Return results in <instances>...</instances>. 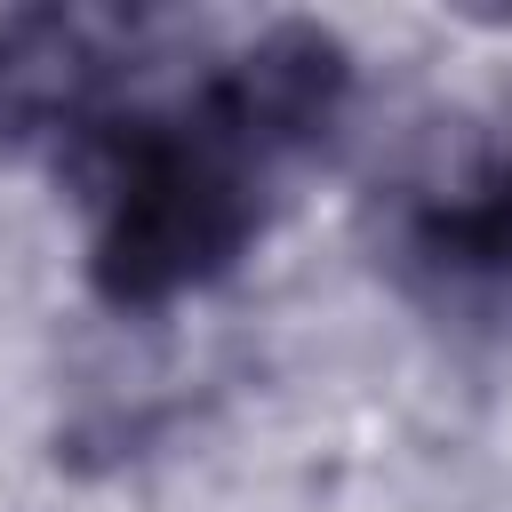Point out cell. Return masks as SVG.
I'll return each mask as SVG.
<instances>
[{"instance_id": "cell-2", "label": "cell", "mask_w": 512, "mask_h": 512, "mask_svg": "<svg viewBox=\"0 0 512 512\" xmlns=\"http://www.w3.org/2000/svg\"><path fill=\"white\" fill-rule=\"evenodd\" d=\"M384 248L400 288L480 336H512V128L464 136L456 152L424 160L384 216Z\"/></svg>"}, {"instance_id": "cell-1", "label": "cell", "mask_w": 512, "mask_h": 512, "mask_svg": "<svg viewBox=\"0 0 512 512\" xmlns=\"http://www.w3.org/2000/svg\"><path fill=\"white\" fill-rule=\"evenodd\" d=\"M80 160L96 184L88 280L120 312H160L240 264L264 216V168H248L192 112H88Z\"/></svg>"}, {"instance_id": "cell-3", "label": "cell", "mask_w": 512, "mask_h": 512, "mask_svg": "<svg viewBox=\"0 0 512 512\" xmlns=\"http://www.w3.org/2000/svg\"><path fill=\"white\" fill-rule=\"evenodd\" d=\"M344 104H352L344 40L320 24H272L248 48H232L184 112L208 136H224L248 168H280V160H304L312 144H328Z\"/></svg>"}]
</instances>
